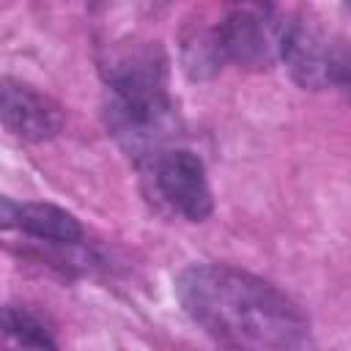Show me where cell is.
<instances>
[{
  "label": "cell",
  "instance_id": "9",
  "mask_svg": "<svg viewBox=\"0 0 351 351\" xmlns=\"http://www.w3.org/2000/svg\"><path fill=\"white\" fill-rule=\"evenodd\" d=\"M346 8H348V11H351V0H346Z\"/></svg>",
  "mask_w": 351,
  "mask_h": 351
},
{
  "label": "cell",
  "instance_id": "7",
  "mask_svg": "<svg viewBox=\"0 0 351 351\" xmlns=\"http://www.w3.org/2000/svg\"><path fill=\"white\" fill-rule=\"evenodd\" d=\"M3 332L8 343L27 346V348H55L58 340L49 335V329L27 310L5 307L3 310Z\"/></svg>",
  "mask_w": 351,
  "mask_h": 351
},
{
  "label": "cell",
  "instance_id": "3",
  "mask_svg": "<svg viewBox=\"0 0 351 351\" xmlns=\"http://www.w3.org/2000/svg\"><path fill=\"white\" fill-rule=\"evenodd\" d=\"M280 58L302 88H335L351 101V41L304 22H288L280 38Z\"/></svg>",
  "mask_w": 351,
  "mask_h": 351
},
{
  "label": "cell",
  "instance_id": "6",
  "mask_svg": "<svg viewBox=\"0 0 351 351\" xmlns=\"http://www.w3.org/2000/svg\"><path fill=\"white\" fill-rule=\"evenodd\" d=\"M3 228L22 230L25 236L55 247V250H77L85 239L82 225L74 214L52 203H14L3 197Z\"/></svg>",
  "mask_w": 351,
  "mask_h": 351
},
{
  "label": "cell",
  "instance_id": "4",
  "mask_svg": "<svg viewBox=\"0 0 351 351\" xmlns=\"http://www.w3.org/2000/svg\"><path fill=\"white\" fill-rule=\"evenodd\" d=\"M145 165V178L151 184V195L159 206L186 222L208 219L214 200L206 178V167L197 154L186 148H165L154 154Z\"/></svg>",
  "mask_w": 351,
  "mask_h": 351
},
{
  "label": "cell",
  "instance_id": "5",
  "mask_svg": "<svg viewBox=\"0 0 351 351\" xmlns=\"http://www.w3.org/2000/svg\"><path fill=\"white\" fill-rule=\"evenodd\" d=\"M0 112H3L5 129L25 143L49 140L63 129L60 107L44 93L11 77L3 80V110Z\"/></svg>",
  "mask_w": 351,
  "mask_h": 351
},
{
  "label": "cell",
  "instance_id": "8",
  "mask_svg": "<svg viewBox=\"0 0 351 351\" xmlns=\"http://www.w3.org/2000/svg\"><path fill=\"white\" fill-rule=\"evenodd\" d=\"M236 8H271L274 0H230Z\"/></svg>",
  "mask_w": 351,
  "mask_h": 351
},
{
  "label": "cell",
  "instance_id": "2",
  "mask_svg": "<svg viewBox=\"0 0 351 351\" xmlns=\"http://www.w3.org/2000/svg\"><path fill=\"white\" fill-rule=\"evenodd\" d=\"M110 134L137 159L148 162L176 134V110L167 96L165 55L159 47L132 44L110 55L104 66Z\"/></svg>",
  "mask_w": 351,
  "mask_h": 351
},
{
  "label": "cell",
  "instance_id": "1",
  "mask_svg": "<svg viewBox=\"0 0 351 351\" xmlns=\"http://www.w3.org/2000/svg\"><path fill=\"white\" fill-rule=\"evenodd\" d=\"M184 313L211 340L230 348H304L310 321L271 282L222 263L186 266L176 280Z\"/></svg>",
  "mask_w": 351,
  "mask_h": 351
}]
</instances>
